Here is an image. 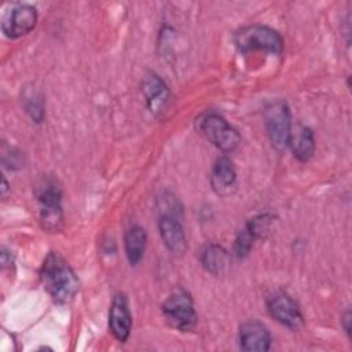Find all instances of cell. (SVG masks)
I'll return each instance as SVG.
<instances>
[{
	"label": "cell",
	"instance_id": "6da1fadb",
	"mask_svg": "<svg viewBox=\"0 0 352 352\" xmlns=\"http://www.w3.org/2000/svg\"><path fill=\"white\" fill-rule=\"evenodd\" d=\"M40 278L48 294L58 304L69 302L78 290V279L74 271L65 258L55 252H51L44 258Z\"/></svg>",
	"mask_w": 352,
	"mask_h": 352
},
{
	"label": "cell",
	"instance_id": "7a4b0ae2",
	"mask_svg": "<svg viewBox=\"0 0 352 352\" xmlns=\"http://www.w3.org/2000/svg\"><path fill=\"white\" fill-rule=\"evenodd\" d=\"M264 124L272 146L279 151L287 148L292 136V122L286 102L275 99L267 103L264 109Z\"/></svg>",
	"mask_w": 352,
	"mask_h": 352
},
{
	"label": "cell",
	"instance_id": "3957f363",
	"mask_svg": "<svg viewBox=\"0 0 352 352\" xmlns=\"http://www.w3.org/2000/svg\"><path fill=\"white\" fill-rule=\"evenodd\" d=\"M162 314L165 320L176 330L188 331L197 323V314L190 294L184 290L170 293L162 302Z\"/></svg>",
	"mask_w": 352,
	"mask_h": 352
},
{
	"label": "cell",
	"instance_id": "277c9868",
	"mask_svg": "<svg viewBox=\"0 0 352 352\" xmlns=\"http://www.w3.org/2000/svg\"><path fill=\"white\" fill-rule=\"evenodd\" d=\"M234 41L238 50L242 52L260 50L278 55L283 48V41L278 32L261 25L243 28L235 34Z\"/></svg>",
	"mask_w": 352,
	"mask_h": 352
},
{
	"label": "cell",
	"instance_id": "5b68a950",
	"mask_svg": "<svg viewBox=\"0 0 352 352\" xmlns=\"http://www.w3.org/2000/svg\"><path fill=\"white\" fill-rule=\"evenodd\" d=\"M199 132L221 151H232L239 144V133L224 117L217 113H206L198 120Z\"/></svg>",
	"mask_w": 352,
	"mask_h": 352
},
{
	"label": "cell",
	"instance_id": "8992f818",
	"mask_svg": "<svg viewBox=\"0 0 352 352\" xmlns=\"http://www.w3.org/2000/svg\"><path fill=\"white\" fill-rule=\"evenodd\" d=\"M40 223L48 232H56L63 226V213L60 206V188L52 182L45 180L38 190Z\"/></svg>",
	"mask_w": 352,
	"mask_h": 352
},
{
	"label": "cell",
	"instance_id": "52a82bcc",
	"mask_svg": "<svg viewBox=\"0 0 352 352\" xmlns=\"http://www.w3.org/2000/svg\"><path fill=\"white\" fill-rule=\"evenodd\" d=\"M267 309L285 327L298 330L302 326V314L298 304L283 290H276L267 297Z\"/></svg>",
	"mask_w": 352,
	"mask_h": 352
},
{
	"label": "cell",
	"instance_id": "ba28073f",
	"mask_svg": "<svg viewBox=\"0 0 352 352\" xmlns=\"http://www.w3.org/2000/svg\"><path fill=\"white\" fill-rule=\"evenodd\" d=\"M37 23V11L30 4H16L3 18V33L10 38L28 34Z\"/></svg>",
	"mask_w": 352,
	"mask_h": 352
},
{
	"label": "cell",
	"instance_id": "9c48e42d",
	"mask_svg": "<svg viewBox=\"0 0 352 352\" xmlns=\"http://www.w3.org/2000/svg\"><path fill=\"white\" fill-rule=\"evenodd\" d=\"M109 327L120 342H125L128 340L132 327V316L124 294H116L111 301L109 311Z\"/></svg>",
	"mask_w": 352,
	"mask_h": 352
},
{
	"label": "cell",
	"instance_id": "30bf717a",
	"mask_svg": "<svg viewBox=\"0 0 352 352\" xmlns=\"http://www.w3.org/2000/svg\"><path fill=\"white\" fill-rule=\"evenodd\" d=\"M239 344L246 352H264L270 349L271 336L263 323L250 320L241 326Z\"/></svg>",
	"mask_w": 352,
	"mask_h": 352
},
{
	"label": "cell",
	"instance_id": "8fae6325",
	"mask_svg": "<svg viewBox=\"0 0 352 352\" xmlns=\"http://www.w3.org/2000/svg\"><path fill=\"white\" fill-rule=\"evenodd\" d=\"M142 92L153 114H160L165 110L169 99V89L157 74L151 73L144 77L142 82Z\"/></svg>",
	"mask_w": 352,
	"mask_h": 352
},
{
	"label": "cell",
	"instance_id": "7c38bea8",
	"mask_svg": "<svg viewBox=\"0 0 352 352\" xmlns=\"http://www.w3.org/2000/svg\"><path fill=\"white\" fill-rule=\"evenodd\" d=\"M158 228L164 245L175 254H183L187 249V241L184 231L177 217L161 216L158 221Z\"/></svg>",
	"mask_w": 352,
	"mask_h": 352
},
{
	"label": "cell",
	"instance_id": "4fadbf2b",
	"mask_svg": "<svg viewBox=\"0 0 352 352\" xmlns=\"http://www.w3.org/2000/svg\"><path fill=\"white\" fill-rule=\"evenodd\" d=\"M236 182V172L232 162L227 157L219 158L210 173V183L213 190L219 195H228L235 187Z\"/></svg>",
	"mask_w": 352,
	"mask_h": 352
},
{
	"label": "cell",
	"instance_id": "5bb4252c",
	"mask_svg": "<svg viewBox=\"0 0 352 352\" xmlns=\"http://www.w3.org/2000/svg\"><path fill=\"white\" fill-rule=\"evenodd\" d=\"M147 235L140 226H132L125 234V253L131 265H136L144 253Z\"/></svg>",
	"mask_w": 352,
	"mask_h": 352
},
{
	"label": "cell",
	"instance_id": "9a60e30c",
	"mask_svg": "<svg viewBox=\"0 0 352 352\" xmlns=\"http://www.w3.org/2000/svg\"><path fill=\"white\" fill-rule=\"evenodd\" d=\"M202 267L212 275H221L228 264L230 258L227 252L219 245H208L201 253Z\"/></svg>",
	"mask_w": 352,
	"mask_h": 352
},
{
	"label": "cell",
	"instance_id": "2e32d148",
	"mask_svg": "<svg viewBox=\"0 0 352 352\" xmlns=\"http://www.w3.org/2000/svg\"><path fill=\"white\" fill-rule=\"evenodd\" d=\"M289 147H292L297 160L302 162L308 161L315 151V139L312 131L308 126H301L297 133H292Z\"/></svg>",
	"mask_w": 352,
	"mask_h": 352
},
{
	"label": "cell",
	"instance_id": "e0dca14e",
	"mask_svg": "<svg viewBox=\"0 0 352 352\" xmlns=\"http://www.w3.org/2000/svg\"><path fill=\"white\" fill-rule=\"evenodd\" d=\"M256 241V236L253 235V232L250 231V228L248 226H245L239 234L236 235L235 238V243H234V254L238 257V258H243L246 257L252 248H253V243Z\"/></svg>",
	"mask_w": 352,
	"mask_h": 352
},
{
	"label": "cell",
	"instance_id": "ac0fdd59",
	"mask_svg": "<svg viewBox=\"0 0 352 352\" xmlns=\"http://www.w3.org/2000/svg\"><path fill=\"white\" fill-rule=\"evenodd\" d=\"M341 322H342V324H344V329H345V331L348 333V334H351V312L349 311H346L344 315H342V319H341Z\"/></svg>",
	"mask_w": 352,
	"mask_h": 352
},
{
	"label": "cell",
	"instance_id": "d6986e66",
	"mask_svg": "<svg viewBox=\"0 0 352 352\" xmlns=\"http://www.w3.org/2000/svg\"><path fill=\"white\" fill-rule=\"evenodd\" d=\"M7 190H8V184H7V180L3 177V179H1V197H3V198H6Z\"/></svg>",
	"mask_w": 352,
	"mask_h": 352
}]
</instances>
